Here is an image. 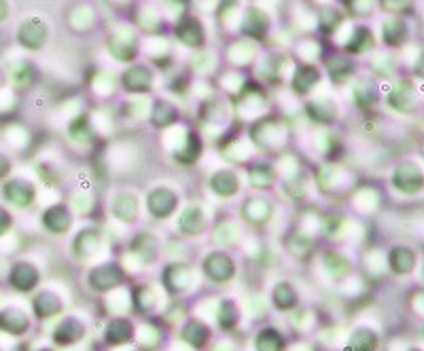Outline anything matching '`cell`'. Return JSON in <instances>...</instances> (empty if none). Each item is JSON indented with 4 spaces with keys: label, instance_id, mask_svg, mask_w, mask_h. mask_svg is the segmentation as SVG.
<instances>
[{
    "label": "cell",
    "instance_id": "27",
    "mask_svg": "<svg viewBox=\"0 0 424 351\" xmlns=\"http://www.w3.org/2000/svg\"><path fill=\"white\" fill-rule=\"evenodd\" d=\"M183 336H185V340H189L193 347H201V345H206L210 332H208V328H206L204 324H199V322H191V324H187Z\"/></svg>",
    "mask_w": 424,
    "mask_h": 351
},
{
    "label": "cell",
    "instance_id": "32",
    "mask_svg": "<svg viewBox=\"0 0 424 351\" xmlns=\"http://www.w3.org/2000/svg\"><path fill=\"white\" fill-rule=\"evenodd\" d=\"M350 70H352V66H350L346 60H336V62H331V66H329V72H331V76H333L336 81H344Z\"/></svg>",
    "mask_w": 424,
    "mask_h": 351
},
{
    "label": "cell",
    "instance_id": "11",
    "mask_svg": "<svg viewBox=\"0 0 424 351\" xmlns=\"http://www.w3.org/2000/svg\"><path fill=\"white\" fill-rule=\"evenodd\" d=\"M388 263H390V269H392L395 273L405 275V273H409V271L413 269V265H416V254H413V250L407 248V246H397V248H392V252H390V256H388Z\"/></svg>",
    "mask_w": 424,
    "mask_h": 351
},
{
    "label": "cell",
    "instance_id": "21",
    "mask_svg": "<svg viewBox=\"0 0 424 351\" xmlns=\"http://www.w3.org/2000/svg\"><path fill=\"white\" fill-rule=\"evenodd\" d=\"M199 153H201V140H199V136L189 134L185 149H180V151L176 153V161H180L183 165H191V163L197 161Z\"/></svg>",
    "mask_w": 424,
    "mask_h": 351
},
{
    "label": "cell",
    "instance_id": "8",
    "mask_svg": "<svg viewBox=\"0 0 424 351\" xmlns=\"http://www.w3.org/2000/svg\"><path fill=\"white\" fill-rule=\"evenodd\" d=\"M395 186L403 193H416L422 186V176L418 172V167L413 163H403L397 172H395Z\"/></svg>",
    "mask_w": 424,
    "mask_h": 351
},
{
    "label": "cell",
    "instance_id": "26",
    "mask_svg": "<svg viewBox=\"0 0 424 351\" xmlns=\"http://www.w3.org/2000/svg\"><path fill=\"white\" fill-rule=\"evenodd\" d=\"M98 246V233L93 228H85L81 235L74 240V252H79L81 256H87L95 250Z\"/></svg>",
    "mask_w": 424,
    "mask_h": 351
},
{
    "label": "cell",
    "instance_id": "37",
    "mask_svg": "<svg viewBox=\"0 0 424 351\" xmlns=\"http://www.w3.org/2000/svg\"><path fill=\"white\" fill-rule=\"evenodd\" d=\"M43 351H49V349H43Z\"/></svg>",
    "mask_w": 424,
    "mask_h": 351
},
{
    "label": "cell",
    "instance_id": "24",
    "mask_svg": "<svg viewBox=\"0 0 424 351\" xmlns=\"http://www.w3.org/2000/svg\"><path fill=\"white\" fill-rule=\"evenodd\" d=\"M267 30V18L257 11V9H251L246 13V22H244V32L249 34H255V36H263Z\"/></svg>",
    "mask_w": 424,
    "mask_h": 351
},
{
    "label": "cell",
    "instance_id": "19",
    "mask_svg": "<svg viewBox=\"0 0 424 351\" xmlns=\"http://www.w3.org/2000/svg\"><path fill=\"white\" fill-rule=\"evenodd\" d=\"M132 324L128 319H113L106 328V340L113 343V345H119V343H126L132 338Z\"/></svg>",
    "mask_w": 424,
    "mask_h": 351
},
{
    "label": "cell",
    "instance_id": "28",
    "mask_svg": "<svg viewBox=\"0 0 424 351\" xmlns=\"http://www.w3.org/2000/svg\"><path fill=\"white\" fill-rule=\"evenodd\" d=\"M172 116H176V110L168 102H157L155 104V112H153V123L155 125L166 128V125L174 123L176 119H172Z\"/></svg>",
    "mask_w": 424,
    "mask_h": 351
},
{
    "label": "cell",
    "instance_id": "5",
    "mask_svg": "<svg viewBox=\"0 0 424 351\" xmlns=\"http://www.w3.org/2000/svg\"><path fill=\"white\" fill-rule=\"evenodd\" d=\"M9 284L20 292H30L39 284V271L30 263H15L9 271Z\"/></svg>",
    "mask_w": 424,
    "mask_h": 351
},
{
    "label": "cell",
    "instance_id": "29",
    "mask_svg": "<svg viewBox=\"0 0 424 351\" xmlns=\"http://www.w3.org/2000/svg\"><path fill=\"white\" fill-rule=\"evenodd\" d=\"M407 34V28L403 22H388L386 28H384V41L388 45H399Z\"/></svg>",
    "mask_w": 424,
    "mask_h": 351
},
{
    "label": "cell",
    "instance_id": "20",
    "mask_svg": "<svg viewBox=\"0 0 424 351\" xmlns=\"http://www.w3.org/2000/svg\"><path fill=\"white\" fill-rule=\"evenodd\" d=\"M373 47V36L367 28H357L346 45V51L350 53H365Z\"/></svg>",
    "mask_w": 424,
    "mask_h": 351
},
{
    "label": "cell",
    "instance_id": "17",
    "mask_svg": "<svg viewBox=\"0 0 424 351\" xmlns=\"http://www.w3.org/2000/svg\"><path fill=\"white\" fill-rule=\"evenodd\" d=\"M307 112L318 123H331L336 119V104L329 99H316V102L307 104Z\"/></svg>",
    "mask_w": 424,
    "mask_h": 351
},
{
    "label": "cell",
    "instance_id": "3",
    "mask_svg": "<svg viewBox=\"0 0 424 351\" xmlns=\"http://www.w3.org/2000/svg\"><path fill=\"white\" fill-rule=\"evenodd\" d=\"M18 39H20V43H22L26 49H32V51L41 49V47L45 45V41H47V26H45V22L39 20V18L26 20V22L22 24V28H20Z\"/></svg>",
    "mask_w": 424,
    "mask_h": 351
},
{
    "label": "cell",
    "instance_id": "36",
    "mask_svg": "<svg viewBox=\"0 0 424 351\" xmlns=\"http://www.w3.org/2000/svg\"><path fill=\"white\" fill-rule=\"evenodd\" d=\"M3 85H5V74L0 72V87H3Z\"/></svg>",
    "mask_w": 424,
    "mask_h": 351
},
{
    "label": "cell",
    "instance_id": "6",
    "mask_svg": "<svg viewBox=\"0 0 424 351\" xmlns=\"http://www.w3.org/2000/svg\"><path fill=\"white\" fill-rule=\"evenodd\" d=\"M5 199L18 207H28L34 201V186L26 180H9L3 188Z\"/></svg>",
    "mask_w": 424,
    "mask_h": 351
},
{
    "label": "cell",
    "instance_id": "38",
    "mask_svg": "<svg viewBox=\"0 0 424 351\" xmlns=\"http://www.w3.org/2000/svg\"><path fill=\"white\" fill-rule=\"evenodd\" d=\"M413 351H418V349H413Z\"/></svg>",
    "mask_w": 424,
    "mask_h": 351
},
{
    "label": "cell",
    "instance_id": "16",
    "mask_svg": "<svg viewBox=\"0 0 424 351\" xmlns=\"http://www.w3.org/2000/svg\"><path fill=\"white\" fill-rule=\"evenodd\" d=\"M34 311L39 317H51L55 315L58 311H62V301L53 294V292H41L37 298H34Z\"/></svg>",
    "mask_w": 424,
    "mask_h": 351
},
{
    "label": "cell",
    "instance_id": "1",
    "mask_svg": "<svg viewBox=\"0 0 424 351\" xmlns=\"http://www.w3.org/2000/svg\"><path fill=\"white\" fill-rule=\"evenodd\" d=\"M126 280V273L119 265L115 263H106V265H100L95 267L91 273H89V284L91 288L100 290V292H106V290H113L117 286H121Z\"/></svg>",
    "mask_w": 424,
    "mask_h": 351
},
{
    "label": "cell",
    "instance_id": "30",
    "mask_svg": "<svg viewBox=\"0 0 424 351\" xmlns=\"http://www.w3.org/2000/svg\"><path fill=\"white\" fill-rule=\"evenodd\" d=\"M219 322H221V326H223L225 330L236 326V322H238V311H236L234 303L225 301V303L221 305V315H219Z\"/></svg>",
    "mask_w": 424,
    "mask_h": 351
},
{
    "label": "cell",
    "instance_id": "13",
    "mask_svg": "<svg viewBox=\"0 0 424 351\" xmlns=\"http://www.w3.org/2000/svg\"><path fill=\"white\" fill-rule=\"evenodd\" d=\"M0 328L11 334H22L28 330V317L20 309H7L0 313Z\"/></svg>",
    "mask_w": 424,
    "mask_h": 351
},
{
    "label": "cell",
    "instance_id": "35",
    "mask_svg": "<svg viewBox=\"0 0 424 351\" xmlns=\"http://www.w3.org/2000/svg\"><path fill=\"white\" fill-rule=\"evenodd\" d=\"M9 18V7L5 3H0V22H5Z\"/></svg>",
    "mask_w": 424,
    "mask_h": 351
},
{
    "label": "cell",
    "instance_id": "34",
    "mask_svg": "<svg viewBox=\"0 0 424 351\" xmlns=\"http://www.w3.org/2000/svg\"><path fill=\"white\" fill-rule=\"evenodd\" d=\"M9 172H11V161L5 155H0V180H5Z\"/></svg>",
    "mask_w": 424,
    "mask_h": 351
},
{
    "label": "cell",
    "instance_id": "14",
    "mask_svg": "<svg viewBox=\"0 0 424 351\" xmlns=\"http://www.w3.org/2000/svg\"><path fill=\"white\" fill-rule=\"evenodd\" d=\"M81 336H83V326H81V322H77V319H72V317L64 319V322L58 326L55 334H53L55 343H60V345H70V343L79 340Z\"/></svg>",
    "mask_w": 424,
    "mask_h": 351
},
{
    "label": "cell",
    "instance_id": "15",
    "mask_svg": "<svg viewBox=\"0 0 424 351\" xmlns=\"http://www.w3.org/2000/svg\"><path fill=\"white\" fill-rule=\"evenodd\" d=\"M318 70L316 68H312V66H301V68H297V72H295V78H293V89L297 91V93H301V95H305V93H310V89L318 83Z\"/></svg>",
    "mask_w": 424,
    "mask_h": 351
},
{
    "label": "cell",
    "instance_id": "23",
    "mask_svg": "<svg viewBox=\"0 0 424 351\" xmlns=\"http://www.w3.org/2000/svg\"><path fill=\"white\" fill-rule=\"evenodd\" d=\"M282 347H284V340L276 330L267 328V330L259 332V336H257V349L259 351H282Z\"/></svg>",
    "mask_w": 424,
    "mask_h": 351
},
{
    "label": "cell",
    "instance_id": "25",
    "mask_svg": "<svg viewBox=\"0 0 424 351\" xmlns=\"http://www.w3.org/2000/svg\"><path fill=\"white\" fill-rule=\"evenodd\" d=\"M297 303V294L291 284H278L274 290V305L278 309H291Z\"/></svg>",
    "mask_w": 424,
    "mask_h": 351
},
{
    "label": "cell",
    "instance_id": "9",
    "mask_svg": "<svg viewBox=\"0 0 424 351\" xmlns=\"http://www.w3.org/2000/svg\"><path fill=\"white\" fill-rule=\"evenodd\" d=\"M151 85H153V74L145 66H134L124 74V87L128 91L143 93V91H149Z\"/></svg>",
    "mask_w": 424,
    "mask_h": 351
},
{
    "label": "cell",
    "instance_id": "10",
    "mask_svg": "<svg viewBox=\"0 0 424 351\" xmlns=\"http://www.w3.org/2000/svg\"><path fill=\"white\" fill-rule=\"evenodd\" d=\"M43 224L55 233V235H60V233H66L72 224V218H70V212L64 207V205H53L49 207L45 214H43Z\"/></svg>",
    "mask_w": 424,
    "mask_h": 351
},
{
    "label": "cell",
    "instance_id": "4",
    "mask_svg": "<svg viewBox=\"0 0 424 351\" xmlns=\"http://www.w3.org/2000/svg\"><path fill=\"white\" fill-rule=\"evenodd\" d=\"M178 205V197L170 191V188H155L149 199H147V207L155 218H168Z\"/></svg>",
    "mask_w": 424,
    "mask_h": 351
},
{
    "label": "cell",
    "instance_id": "7",
    "mask_svg": "<svg viewBox=\"0 0 424 351\" xmlns=\"http://www.w3.org/2000/svg\"><path fill=\"white\" fill-rule=\"evenodd\" d=\"M176 36L180 43H185L187 47H201L204 45V28L195 18H185L178 26H176Z\"/></svg>",
    "mask_w": 424,
    "mask_h": 351
},
{
    "label": "cell",
    "instance_id": "31",
    "mask_svg": "<svg viewBox=\"0 0 424 351\" xmlns=\"http://www.w3.org/2000/svg\"><path fill=\"white\" fill-rule=\"evenodd\" d=\"M91 134H93V132H89V123H87V119H85V116H81L79 121H74V123H72L70 136H72L74 140L83 142V140H87V138H89Z\"/></svg>",
    "mask_w": 424,
    "mask_h": 351
},
{
    "label": "cell",
    "instance_id": "22",
    "mask_svg": "<svg viewBox=\"0 0 424 351\" xmlns=\"http://www.w3.org/2000/svg\"><path fill=\"white\" fill-rule=\"evenodd\" d=\"M378 345V336L371 332V330H357L350 338V345H348V351H373Z\"/></svg>",
    "mask_w": 424,
    "mask_h": 351
},
{
    "label": "cell",
    "instance_id": "33",
    "mask_svg": "<svg viewBox=\"0 0 424 351\" xmlns=\"http://www.w3.org/2000/svg\"><path fill=\"white\" fill-rule=\"evenodd\" d=\"M11 224H13V218H11V214L5 209V207H0V238L5 235V233L11 228Z\"/></svg>",
    "mask_w": 424,
    "mask_h": 351
},
{
    "label": "cell",
    "instance_id": "12",
    "mask_svg": "<svg viewBox=\"0 0 424 351\" xmlns=\"http://www.w3.org/2000/svg\"><path fill=\"white\" fill-rule=\"evenodd\" d=\"M210 188L221 197H230L238 191V178L234 172L221 170L210 178Z\"/></svg>",
    "mask_w": 424,
    "mask_h": 351
},
{
    "label": "cell",
    "instance_id": "18",
    "mask_svg": "<svg viewBox=\"0 0 424 351\" xmlns=\"http://www.w3.org/2000/svg\"><path fill=\"white\" fill-rule=\"evenodd\" d=\"M178 226H180V230L185 233V235H197V233H201V228H204L201 209H199V207H189V209L180 216Z\"/></svg>",
    "mask_w": 424,
    "mask_h": 351
},
{
    "label": "cell",
    "instance_id": "2",
    "mask_svg": "<svg viewBox=\"0 0 424 351\" xmlns=\"http://www.w3.org/2000/svg\"><path fill=\"white\" fill-rule=\"evenodd\" d=\"M204 271H206V275L210 280H215L217 284H225V282H230L234 277L236 265H234V261L227 254L215 252V254H210L204 261Z\"/></svg>",
    "mask_w": 424,
    "mask_h": 351
}]
</instances>
